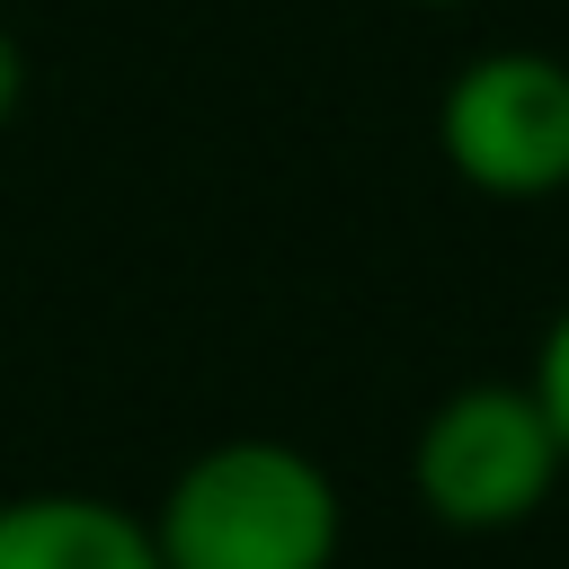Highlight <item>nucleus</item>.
Returning a JSON list of instances; mask_svg holds the SVG:
<instances>
[{"instance_id":"f257e3e1","label":"nucleus","mask_w":569,"mask_h":569,"mask_svg":"<svg viewBox=\"0 0 569 569\" xmlns=\"http://www.w3.org/2000/svg\"><path fill=\"white\" fill-rule=\"evenodd\" d=\"M160 569H338V480L284 436H222L142 516Z\"/></svg>"},{"instance_id":"f03ea898","label":"nucleus","mask_w":569,"mask_h":569,"mask_svg":"<svg viewBox=\"0 0 569 569\" xmlns=\"http://www.w3.org/2000/svg\"><path fill=\"white\" fill-rule=\"evenodd\" d=\"M569 453L533 400V382H462L427 409L409 445V489L453 533H507L560 489Z\"/></svg>"},{"instance_id":"7ed1b4c3","label":"nucleus","mask_w":569,"mask_h":569,"mask_svg":"<svg viewBox=\"0 0 569 569\" xmlns=\"http://www.w3.org/2000/svg\"><path fill=\"white\" fill-rule=\"evenodd\" d=\"M436 142L471 196H498V204L560 196L569 187V62L533 53V44L471 53L445 80Z\"/></svg>"},{"instance_id":"20e7f679","label":"nucleus","mask_w":569,"mask_h":569,"mask_svg":"<svg viewBox=\"0 0 569 569\" xmlns=\"http://www.w3.org/2000/svg\"><path fill=\"white\" fill-rule=\"evenodd\" d=\"M0 569H160L151 525L89 489L0 498Z\"/></svg>"},{"instance_id":"39448f33","label":"nucleus","mask_w":569,"mask_h":569,"mask_svg":"<svg viewBox=\"0 0 569 569\" xmlns=\"http://www.w3.org/2000/svg\"><path fill=\"white\" fill-rule=\"evenodd\" d=\"M533 400H542V418H551V436H560V453H569V311L542 329V347H533Z\"/></svg>"},{"instance_id":"423d86ee","label":"nucleus","mask_w":569,"mask_h":569,"mask_svg":"<svg viewBox=\"0 0 569 569\" xmlns=\"http://www.w3.org/2000/svg\"><path fill=\"white\" fill-rule=\"evenodd\" d=\"M18 98H27V53H18V36L0 27V124L18 116Z\"/></svg>"},{"instance_id":"0eeeda50","label":"nucleus","mask_w":569,"mask_h":569,"mask_svg":"<svg viewBox=\"0 0 569 569\" xmlns=\"http://www.w3.org/2000/svg\"><path fill=\"white\" fill-rule=\"evenodd\" d=\"M418 9H462V0H418Z\"/></svg>"}]
</instances>
